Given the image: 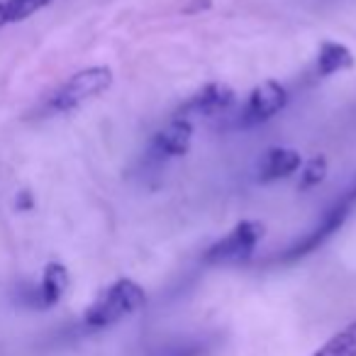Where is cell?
<instances>
[{
  "label": "cell",
  "instance_id": "obj_15",
  "mask_svg": "<svg viewBox=\"0 0 356 356\" xmlns=\"http://www.w3.org/2000/svg\"><path fill=\"white\" fill-rule=\"evenodd\" d=\"M15 205H17V210H32L35 208V198H32L30 191H22V193H17Z\"/></svg>",
  "mask_w": 356,
  "mask_h": 356
},
{
  "label": "cell",
  "instance_id": "obj_5",
  "mask_svg": "<svg viewBox=\"0 0 356 356\" xmlns=\"http://www.w3.org/2000/svg\"><path fill=\"white\" fill-rule=\"evenodd\" d=\"M354 200H356V191L351 188L346 198L337 200V203L332 205L325 215H322L320 222H317L310 232L302 234V237L298 239L296 244H291L283 254H278V261H283V264L298 261V259L307 257V254H312L315 249H320L322 244L332 237V234L341 229V225H344L346 218H349V210H351V205H354Z\"/></svg>",
  "mask_w": 356,
  "mask_h": 356
},
{
  "label": "cell",
  "instance_id": "obj_16",
  "mask_svg": "<svg viewBox=\"0 0 356 356\" xmlns=\"http://www.w3.org/2000/svg\"><path fill=\"white\" fill-rule=\"evenodd\" d=\"M205 8H210V0H193V6L186 8V13H200Z\"/></svg>",
  "mask_w": 356,
  "mask_h": 356
},
{
  "label": "cell",
  "instance_id": "obj_8",
  "mask_svg": "<svg viewBox=\"0 0 356 356\" xmlns=\"http://www.w3.org/2000/svg\"><path fill=\"white\" fill-rule=\"evenodd\" d=\"M302 156L298 149L291 147H271L264 152L261 161H259V181L261 184H273L281 178L293 176L296 171H300Z\"/></svg>",
  "mask_w": 356,
  "mask_h": 356
},
{
  "label": "cell",
  "instance_id": "obj_12",
  "mask_svg": "<svg viewBox=\"0 0 356 356\" xmlns=\"http://www.w3.org/2000/svg\"><path fill=\"white\" fill-rule=\"evenodd\" d=\"M312 356H356V317L325 341Z\"/></svg>",
  "mask_w": 356,
  "mask_h": 356
},
{
  "label": "cell",
  "instance_id": "obj_4",
  "mask_svg": "<svg viewBox=\"0 0 356 356\" xmlns=\"http://www.w3.org/2000/svg\"><path fill=\"white\" fill-rule=\"evenodd\" d=\"M286 105H288V90L278 81H264V83H259L249 93L247 103L242 108L232 110L227 115V118H232L229 120V127L234 129L257 127V124L268 122L271 118H276Z\"/></svg>",
  "mask_w": 356,
  "mask_h": 356
},
{
  "label": "cell",
  "instance_id": "obj_7",
  "mask_svg": "<svg viewBox=\"0 0 356 356\" xmlns=\"http://www.w3.org/2000/svg\"><path fill=\"white\" fill-rule=\"evenodd\" d=\"M193 144V122L188 118H173L152 139V154L159 159L186 156Z\"/></svg>",
  "mask_w": 356,
  "mask_h": 356
},
{
  "label": "cell",
  "instance_id": "obj_2",
  "mask_svg": "<svg viewBox=\"0 0 356 356\" xmlns=\"http://www.w3.org/2000/svg\"><path fill=\"white\" fill-rule=\"evenodd\" d=\"M113 81L115 76L110 66H88V69L76 71L47 98V110L49 113H71L88 100L103 95L113 86Z\"/></svg>",
  "mask_w": 356,
  "mask_h": 356
},
{
  "label": "cell",
  "instance_id": "obj_6",
  "mask_svg": "<svg viewBox=\"0 0 356 356\" xmlns=\"http://www.w3.org/2000/svg\"><path fill=\"white\" fill-rule=\"evenodd\" d=\"M234 103H237V93H234L232 86L213 81V83L195 90V93L178 108L176 115L178 118H188V120L191 118H227L234 110Z\"/></svg>",
  "mask_w": 356,
  "mask_h": 356
},
{
  "label": "cell",
  "instance_id": "obj_10",
  "mask_svg": "<svg viewBox=\"0 0 356 356\" xmlns=\"http://www.w3.org/2000/svg\"><path fill=\"white\" fill-rule=\"evenodd\" d=\"M354 66V54L341 42H322L317 51V74L320 76H334L341 71H349Z\"/></svg>",
  "mask_w": 356,
  "mask_h": 356
},
{
  "label": "cell",
  "instance_id": "obj_13",
  "mask_svg": "<svg viewBox=\"0 0 356 356\" xmlns=\"http://www.w3.org/2000/svg\"><path fill=\"white\" fill-rule=\"evenodd\" d=\"M327 168H330L327 156H322V154L312 156L310 161H305L300 166V181H298V188L310 191V188H315V186H320L327 178Z\"/></svg>",
  "mask_w": 356,
  "mask_h": 356
},
{
  "label": "cell",
  "instance_id": "obj_1",
  "mask_svg": "<svg viewBox=\"0 0 356 356\" xmlns=\"http://www.w3.org/2000/svg\"><path fill=\"white\" fill-rule=\"evenodd\" d=\"M144 305H147L144 288L132 278H118L88 305V310L83 312V325L88 330H108L142 310Z\"/></svg>",
  "mask_w": 356,
  "mask_h": 356
},
{
  "label": "cell",
  "instance_id": "obj_11",
  "mask_svg": "<svg viewBox=\"0 0 356 356\" xmlns=\"http://www.w3.org/2000/svg\"><path fill=\"white\" fill-rule=\"evenodd\" d=\"M49 3L51 0H0V30L8 25H15V22L27 20V17L40 13Z\"/></svg>",
  "mask_w": 356,
  "mask_h": 356
},
{
  "label": "cell",
  "instance_id": "obj_9",
  "mask_svg": "<svg viewBox=\"0 0 356 356\" xmlns=\"http://www.w3.org/2000/svg\"><path fill=\"white\" fill-rule=\"evenodd\" d=\"M66 288H69V271H66L64 264H59V261L47 264L44 271H42L40 286H35L37 307H42V310L54 307L56 302L64 298Z\"/></svg>",
  "mask_w": 356,
  "mask_h": 356
},
{
  "label": "cell",
  "instance_id": "obj_3",
  "mask_svg": "<svg viewBox=\"0 0 356 356\" xmlns=\"http://www.w3.org/2000/svg\"><path fill=\"white\" fill-rule=\"evenodd\" d=\"M264 232H266L264 222L242 220L205 252L203 261L208 266H232V264L249 261L254 257V252H257L259 242L264 239Z\"/></svg>",
  "mask_w": 356,
  "mask_h": 356
},
{
  "label": "cell",
  "instance_id": "obj_14",
  "mask_svg": "<svg viewBox=\"0 0 356 356\" xmlns=\"http://www.w3.org/2000/svg\"><path fill=\"white\" fill-rule=\"evenodd\" d=\"M152 356H208V346L205 341H176L156 349Z\"/></svg>",
  "mask_w": 356,
  "mask_h": 356
}]
</instances>
